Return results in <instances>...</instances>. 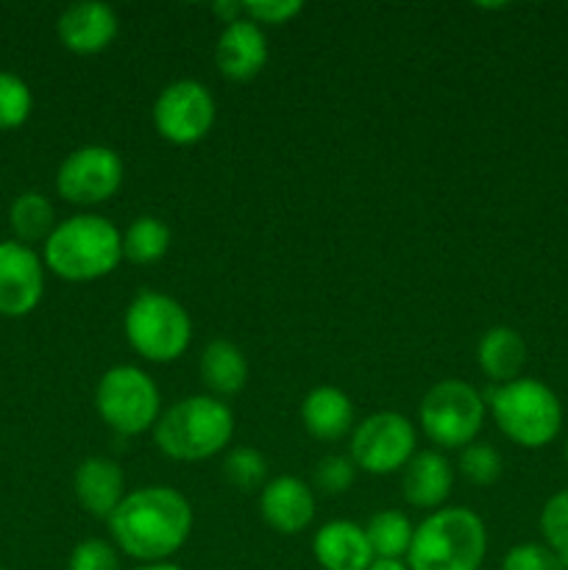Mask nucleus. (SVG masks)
I'll list each match as a JSON object with an SVG mask.
<instances>
[{
    "instance_id": "13",
    "label": "nucleus",
    "mask_w": 568,
    "mask_h": 570,
    "mask_svg": "<svg viewBox=\"0 0 568 570\" xmlns=\"http://www.w3.org/2000/svg\"><path fill=\"white\" fill-rule=\"evenodd\" d=\"M120 31V20L111 6L98 0H84V3L67 6L56 20L59 42L76 56H98L115 42Z\"/></svg>"
},
{
    "instance_id": "27",
    "label": "nucleus",
    "mask_w": 568,
    "mask_h": 570,
    "mask_svg": "<svg viewBox=\"0 0 568 570\" xmlns=\"http://www.w3.org/2000/svg\"><path fill=\"white\" fill-rule=\"evenodd\" d=\"M462 476L468 479L477 488H490L501 479V471H505V460H501L499 451L490 443H471L460 451V462H457Z\"/></svg>"
},
{
    "instance_id": "2",
    "label": "nucleus",
    "mask_w": 568,
    "mask_h": 570,
    "mask_svg": "<svg viewBox=\"0 0 568 570\" xmlns=\"http://www.w3.org/2000/svg\"><path fill=\"white\" fill-rule=\"evenodd\" d=\"M42 262L65 282H98L123 262V232L109 217L81 212L56 223Z\"/></svg>"
},
{
    "instance_id": "10",
    "label": "nucleus",
    "mask_w": 568,
    "mask_h": 570,
    "mask_svg": "<svg viewBox=\"0 0 568 570\" xmlns=\"http://www.w3.org/2000/svg\"><path fill=\"white\" fill-rule=\"evenodd\" d=\"M154 128L165 142L187 148L200 142L215 128L217 100L204 81L178 78L170 81L154 100Z\"/></svg>"
},
{
    "instance_id": "26",
    "label": "nucleus",
    "mask_w": 568,
    "mask_h": 570,
    "mask_svg": "<svg viewBox=\"0 0 568 570\" xmlns=\"http://www.w3.org/2000/svg\"><path fill=\"white\" fill-rule=\"evenodd\" d=\"M538 527L543 534V543L555 551L557 560L568 570V488L557 490L555 495L546 499Z\"/></svg>"
},
{
    "instance_id": "31",
    "label": "nucleus",
    "mask_w": 568,
    "mask_h": 570,
    "mask_svg": "<svg viewBox=\"0 0 568 570\" xmlns=\"http://www.w3.org/2000/svg\"><path fill=\"white\" fill-rule=\"evenodd\" d=\"M501 570H566L546 543H518L501 557Z\"/></svg>"
},
{
    "instance_id": "12",
    "label": "nucleus",
    "mask_w": 568,
    "mask_h": 570,
    "mask_svg": "<svg viewBox=\"0 0 568 570\" xmlns=\"http://www.w3.org/2000/svg\"><path fill=\"white\" fill-rule=\"evenodd\" d=\"M45 293V262L33 248L6 239L0 243V315L26 317Z\"/></svg>"
},
{
    "instance_id": "11",
    "label": "nucleus",
    "mask_w": 568,
    "mask_h": 570,
    "mask_svg": "<svg viewBox=\"0 0 568 570\" xmlns=\"http://www.w3.org/2000/svg\"><path fill=\"white\" fill-rule=\"evenodd\" d=\"M126 178V165L115 148L84 145L65 156L56 173V193L72 206H100L115 198Z\"/></svg>"
},
{
    "instance_id": "17",
    "label": "nucleus",
    "mask_w": 568,
    "mask_h": 570,
    "mask_svg": "<svg viewBox=\"0 0 568 570\" xmlns=\"http://www.w3.org/2000/svg\"><path fill=\"white\" fill-rule=\"evenodd\" d=\"M454 490L451 462L438 449L418 451L401 471V493L415 510H440Z\"/></svg>"
},
{
    "instance_id": "9",
    "label": "nucleus",
    "mask_w": 568,
    "mask_h": 570,
    "mask_svg": "<svg viewBox=\"0 0 568 570\" xmlns=\"http://www.w3.org/2000/svg\"><path fill=\"white\" fill-rule=\"evenodd\" d=\"M418 454V429L407 415L393 410L373 412L362 417L351 432L349 456L356 471L373 476H390L404 471L407 462Z\"/></svg>"
},
{
    "instance_id": "14",
    "label": "nucleus",
    "mask_w": 568,
    "mask_h": 570,
    "mask_svg": "<svg viewBox=\"0 0 568 570\" xmlns=\"http://www.w3.org/2000/svg\"><path fill=\"white\" fill-rule=\"evenodd\" d=\"M259 515L273 532L293 538L315 518V493L298 476H276L259 490Z\"/></svg>"
},
{
    "instance_id": "20",
    "label": "nucleus",
    "mask_w": 568,
    "mask_h": 570,
    "mask_svg": "<svg viewBox=\"0 0 568 570\" xmlns=\"http://www.w3.org/2000/svg\"><path fill=\"white\" fill-rule=\"evenodd\" d=\"M527 340L512 326H493L479 337L477 365L493 384H507L521 379L527 365Z\"/></svg>"
},
{
    "instance_id": "3",
    "label": "nucleus",
    "mask_w": 568,
    "mask_h": 570,
    "mask_svg": "<svg viewBox=\"0 0 568 570\" xmlns=\"http://www.w3.org/2000/svg\"><path fill=\"white\" fill-rule=\"evenodd\" d=\"M488 527L471 507H440L412 534L407 551L410 570H482Z\"/></svg>"
},
{
    "instance_id": "36",
    "label": "nucleus",
    "mask_w": 568,
    "mask_h": 570,
    "mask_svg": "<svg viewBox=\"0 0 568 570\" xmlns=\"http://www.w3.org/2000/svg\"><path fill=\"white\" fill-rule=\"evenodd\" d=\"M0 570H3V568H0Z\"/></svg>"
},
{
    "instance_id": "30",
    "label": "nucleus",
    "mask_w": 568,
    "mask_h": 570,
    "mask_svg": "<svg viewBox=\"0 0 568 570\" xmlns=\"http://www.w3.org/2000/svg\"><path fill=\"white\" fill-rule=\"evenodd\" d=\"M356 465L351 456L329 454L315 465V488L326 495H343L354 484Z\"/></svg>"
},
{
    "instance_id": "22",
    "label": "nucleus",
    "mask_w": 568,
    "mask_h": 570,
    "mask_svg": "<svg viewBox=\"0 0 568 570\" xmlns=\"http://www.w3.org/2000/svg\"><path fill=\"white\" fill-rule=\"evenodd\" d=\"M173 234L161 217L154 215H139L137 220H131V226L123 232V259H128L131 265H156L159 259H165L167 250H170Z\"/></svg>"
},
{
    "instance_id": "18",
    "label": "nucleus",
    "mask_w": 568,
    "mask_h": 570,
    "mask_svg": "<svg viewBox=\"0 0 568 570\" xmlns=\"http://www.w3.org/2000/svg\"><path fill=\"white\" fill-rule=\"evenodd\" d=\"M301 423L312 438L323 440V443L343 440L356 426L351 395L345 390L332 387V384L310 390L301 401Z\"/></svg>"
},
{
    "instance_id": "1",
    "label": "nucleus",
    "mask_w": 568,
    "mask_h": 570,
    "mask_svg": "<svg viewBox=\"0 0 568 570\" xmlns=\"http://www.w3.org/2000/svg\"><path fill=\"white\" fill-rule=\"evenodd\" d=\"M111 543L120 554L139 566L170 562L184 549L195 527V512L187 495L167 484L128 490L111 518L106 521Z\"/></svg>"
},
{
    "instance_id": "5",
    "label": "nucleus",
    "mask_w": 568,
    "mask_h": 570,
    "mask_svg": "<svg viewBox=\"0 0 568 570\" xmlns=\"http://www.w3.org/2000/svg\"><path fill=\"white\" fill-rule=\"evenodd\" d=\"M484 395L490 417L510 443L538 451L555 443L562 429V404L555 390L540 379L521 376L516 382L493 384Z\"/></svg>"
},
{
    "instance_id": "24",
    "label": "nucleus",
    "mask_w": 568,
    "mask_h": 570,
    "mask_svg": "<svg viewBox=\"0 0 568 570\" xmlns=\"http://www.w3.org/2000/svg\"><path fill=\"white\" fill-rule=\"evenodd\" d=\"M362 529H365L373 557H379V560H407L415 527H412V521L404 512L382 510L368 518Z\"/></svg>"
},
{
    "instance_id": "28",
    "label": "nucleus",
    "mask_w": 568,
    "mask_h": 570,
    "mask_svg": "<svg viewBox=\"0 0 568 570\" xmlns=\"http://www.w3.org/2000/svg\"><path fill=\"white\" fill-rule=\"evenodd\" d=\"M33 95L28 83L14 72L0 70V131L20 128L31 117Z\"/></svg>"
},
{
    "instance_id": "23",
    "label": "nucleus",
    "mask_w": 568,
    "mask_h": 570,
    "mask_svg": "<svg viewBox=\"0 0 568 570\" xmlns=\"http://www.w3.org/2000/svg\"><path fill=\"white\" fill-rule=\"evenodd\" d=\"M9 226L17 243L28 245L45 243L56 228V209L42 193H22L11 200Z\"/></svg>"
},
{
    "instance_id": "34",
    "label": "nucleus",
    "mask_w": 568,
    "mask_h": 570,
    "mask_svg": "<svg viewBox=\"0 0 568 570\" xmlns=\"http://www.w3.org/2000/svg\"><path fill=\"white\" fill-rule=\"evenodd\" d=\"M134 570H184L176 562H150V566H137Z\"/></svg>"
},
{
    "instance_id": "6",
    "label": "nucleus",
    "mask_w": 568,
    "mask_h": 570,
    "mask_svg": "<svg viewBox=\"0 0 568 570\" xmlns=\"http://www.w3.org/2000/svg\"><path fill=\"white\" fill-rule=\"evenodd\" d=\"M123 334L145 362L167 365L184 356L193 343V317L173 295L143 289L126 306Z\"/></svg>"
},
{
    "instance_id": "15",
    "label": "nucleus",
    "mask_w": 568,
    "mask_h": 570,
    "mask_svg": "<svg viewBox=\"0 0 568 570\" xmlns=\"http://www.w3.org/2000/svg\"><path fill=\"white\" fill-rule=\"evenodd\" d=\"M215 61L217 70L223 72V78L228 81H251V78L259 76L267 65V37L256 22H251L248 17H239V20L223 26L221 37L215 45Z\"/></svg>"
},
{
    "instance_id": "21",
    "label": "nucleus",
    "mask_w": 568,
    "mask_h": 570,
    "mask_svg": "<svg viewBox=\"0 0 568 570\" xmlns=\"http://www.w3.org/2000/svg\"><path fill=\"white\" fill-rule=\"evenodd\" d=\"M198 373L209 395L221 401L232 399L248 384V360L232 340H212L200 351Z\"/></svg>"
},
{
    "instance_id": "4",
    "label": "nucleus",
    "mask_w": 568,
    "mask_h": 570,
    "mask_svg": "<svg viewBox=\"0 0 568 570\" xmlns=\"http://www.w3.org/2000/svg\"><path fill=\"white\" fill-rule=\"evenodd\" d=\"M234 438V412L215 395H187L159 415L154 443L167 460L204 462L221 454Z\"/></svg>"
},
{
    "instance_id": "25",
    "label": "nucleus",
    "mask_w": 568,
    "mask_h": 570,
    "mask_svg": "<svg viewBox=\"0 0 568 570\" xmlns=\"http://www.w3.org/2000/svg\"><path fill=\"white\" fill-rule=\"evenodd\" d=\"M223 479L239 493H254L267 484V460L251 445H237L223 460Z\"/></svg>"
},
{
    "instance_id": "32",
    "label": "nucleus",
    "mask_w": 568,
    "mask_h": 570,
    "mask_svg": "<svg viewBox=\"0 0 568 570\" xmlns=\"http://www.w3.org/2000/svg\"><path fill=\"white\" fill-rule=\"evenodd\" d=\"M301 11H304V3H298V0H251V3H243V14L259 28L287 26Z\"/></svg>"
},
{
    "instance_id": "29",
    "label": "nucleus",
    "mask_w": 568,
    "mask_h": 570,
    "mask_svg": "<svg viewBox=\"0 0 568 570\" xmlns=\"http://www.w3.org/2000/svg\"><path fill=\"white\" fill-rule=\"evenodd\" d=\"M67 570H123L120 551H117L115 543H109V540H81V543L72 549Z\"/></svg>"
},
{
    "instance_id": "35",
    "label": "nucleus",
    "mask_w": 568,
    "mask_h": 570,
    "mask_svg": "<svg viewBox=\"0 0 568 570\" xmlns=\"http://www.w3.org/2000/svg\"><path fill=\"white\" fill-rule=\"evenodd\" d=\"M562 454H566V468H568V440H566V451H562Z\"/></svg>"
},
{
    "instance_id": "7",
    "label": "nucleus",
    "mask_w": 568,
    "mask_h": 570,
    "mask_svg": "<svg viewBox=\"0 0 568 570\" xmlns=\"http://www.w3.org/2000/svg\"><path fill=\"white\" fill-rule=\"evenodd\" d=\"M484 417V395L462 379H440L418 404V426L429 443L445 451H462L477 443Z\"/></svg>"
},
{
    "instance_id": "8",
    "label": "nucleus",
    "mask_w": 568,
    "mask_h": 570,
    "mask_svg": "<svg viewBox=\"0 0 568 570\" xmlns=\"http://www.w3.org/2000/svg\"><path fill=\"white\" fill-rule=\"evenodd\" d=\"M95 412L123 438L154 432L161 415V393L154 379L137 365H115L98 379Z\"/></svg>"
},
{
    "instance_id": "33",
    "label": "nucleus",
    "mask_w": 568,
    "mask_h": 570,
    "mask_svg": "<svg viewBox=\"0 0 568 570\" xmlns=\"http://www.w3.org/2000/svg\"><path fill=\"white\" fill-rule=\"evenodd\" d=\"M368 570H410V568H407V560H379V557H373V562L368 566Z\"/></svg>"
},
{
    "instance_id": "19",
    "label": "nucleus",
    "mask_w": 568,
    "mask_h": 570,
    "mask_svg": "<svg viewBox=\"0 0 568 570\" xmlns=\"http://www.w3.org/2000/svg\"><path fill=\"white\" fill-rule=\"evenodd\" d=\"M312 554L323 570H368L373 551L365 529L354 521H329L312 540Z\"/></svg>"
},
{
    "instance_id": "16",
    "label": "nucleus",
    "mask_w": 568,
    "mask_h": 570,
    "mask_svg": "<svg viewBox=\"0 0 568 570\" xmlns=\"http://www.w3.org/2000/svg\"><path fill=\"white\" fill-rule=\"evenodd\" d=\"M72 493L84 512L98 521H109L128 493L126 473L109 456H87L72 473Z\"/></svg>"
}]
</instances>
